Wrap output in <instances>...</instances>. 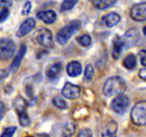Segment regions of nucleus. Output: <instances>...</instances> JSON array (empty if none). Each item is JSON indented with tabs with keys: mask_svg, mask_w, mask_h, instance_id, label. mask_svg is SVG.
Returning a JSON list of instances; mask_svg holds the SVG:
<instances>
[{
	"mask_svg": "<svg viewBox=\"0 0 146 137\" xmlns=\"http://www.w3.org/2000/svg\"><path fill=\"white\" fill-rule=\"evenodd\" d=\"M140 31L137 28H132L128 29L124 33V35L121 37V40L123 42L124 48H130L136 45L140 40Z\"/></svg>",
	"mask_w": 146,
	"mask_h": 137,
	"instance_id": "obj_7",
	"label": "nucleus"
},
{
	"mask_svg": "<svg viewBox=\"0 0 146 137\" xmlns=\"http://www.w3.org/2000/svg\"><path fill=\"white\" fill-rule=\"evenodd\" d=\"M138 54H139V57H140L141 63L144 67H146V50H140Z\"/></svg>",
	"mask_w": 146,
	"mask_h": 137,
	"instance_id": "obj_31",
	"label": "nucleus"
},
{
	"mask_svg": "<svg viewBox=\"0 0 146 137\" xmlns=\"http://www.w3.org/2000/svg\"><path fill=\"white\" fill-rule=\"evenodd\" d=\"M76 133V125L73 122H68L65 124L62 130L63 137H72Z\"/></svg>",
	"mask_w": 146,
	"mask_h": 137,
	"instance_id": "obj_21",
	"label": "nucleus"
},
{
	"mask_svg": "<svg viewBox=\"0 0 146 137\" xmlns=\"http://www.w3.org/2000/svg\"><path fill=\"white\" fill-rule=\"evenodd\" d=\"M143 32H144V34L146 36V25L144 27V28H143Z\"/></svg>",
	"mask_w": 146,
	"mask_h": 137,
	"instance_id": "obj_35",
	"label": "nucleus"
},
{
	"mask_svg": "<svg viewBox=\"0 0 146 137\" xmlns=\"http://www.w3.org/2000/svg\"><path fill=\"white\" fill-rule=\"evenodd\" d=\"M36 21L33 18H28L21 24L19 29L16 32V36L18 37H23L35 28Z\"/></svg>",
	"mask_w": 146,
	"mask_h": 137,
	"instance_id": "obj_11",
	"label": "nucleus"
},
{
	"mask_svg": "<svg viewBox=\"0 0 146 137\" xmlns=\"http://www.w3.org/2000/svg\"><path fill=\"white\" fill-rule=\"evenodd\" d=\"M78 0H64L61 5L60 11H66L72 9L74 6L77 3Z\"/></svg>",
	"mask_w": 146,
	"mask_h": 137,
	"instance_id": "obj_26",
	"label": "nucleus"
},
{
	"mask_svg": "<svg viewBox=\"0 0 146 137\" xmlns=\"http://www.w3.org/2000/svg\"><path fill=\"white\" fill-rule=\"evenodd\" d=\"M127 89L125 80L120 76H112L105 82L102 92L106 97L123 94Z\"/></svg>",
	"mask_w": 146,
	"mask_h": 137,
	"instance_id": "obj_1",
	"label": "nucleus"
},
{
	"mask_svg": "<svg viewBox=\"0 0 146 137\" xmlns=\"http://www.w3.org/2000/svg\"><path fill=\"white\" fill-rule=\"evenodd\" d=\"M123 49H124V46H123V42L121 40V37L115 36L114 40H113V46H112V50H111L112 58L115 60H117L119 58Z\"/></svg>",
	"mask_w": 146,
	"mask_h": 137,
	"instance_id": "obj_16",
	"label": "nucleus"
},
{
	"mask_svg": "<svg viewBox=\"0 0 146 137\" xmlns=\"http://www.w3.org/2000/svg\"><path fill=\"white\" fill-rule=\"evenodd\" d=\"M130 16L133 21L143 22L146 21V2L136 3L131 9Z\"/></svg>",
	"mask_w": 146,
	"mask_h": 137,
	"instance_id": "obj_9",
	"label": "nucleus"
},
{
	"mask_svg": "<svg viewBox=\"0 0 146 137\" xmlns=\"http://www.w3.org/2000/svg\"><path fill=\"white\" fill-rule=\"evenodd\" d=\"M118 131V123L115 120H111L107 122L102 132L101 137H117L116 133Z\"/></svg>",
	"mask_w": 146,
	"mask_h": 137,
	"instance_id": "obj_15",
	"label": "nucleus"
},
{
	"mask_svg": "<svg viewBox=\"0 0 146 137\" xmlns=\"http://www.w3.org/2000/svg\"><path fill=\"white\" fill-rule=\"evenodd\" d=\"M76 42H77L79 45L83 46V47L89 46V45L91 44V42H92L91 37L88 34H82V35L76 37Z\"/></svg>",
	"mask_w": 146,
	"mask_h": 137,
	"instance_id": "obj_24",
	"label": "nucleus"
},
{
	"mask_svg": "<svg viewBox=\"0 0 146 137\" xmlns=\"http://www.w3.org/2000/svg\"><path fill=\"white\" fill-rule=\"evenodd\" d=\"M6 107L3 101H0V122L2 121V119L3 118V117L5 115Z\"/></svg>",
	"mask_w": 146,
	"mask_h": 137,
	"instance_id": "obj_32",
	"label": "nucleus"
},
{
	"mask_svg": "<svg viewBox=\"0 0 146 137\" xmlns=\"http://www.w3.org/2000/svg\"><path fill=\"white\" fill-rule=\"evenodd\" d=\"M62 95L65 98L70 100H76L80 97V88L78 85L70 82H66L62 89Z\"/></svg>",
	"mask_w": 146,
	"mask_h": 137,
	"instance_id": "obj_8",
	"label": "nucleus"
},
{
	"mask_svg": "<svg viewBox=\"0 0 146 137\" xmlns=\"http://www.w3.org/2000/svg\"><path fill=\"white\" fill-rule=\"evenodd\" d=\"M16 130H17V127L15 126H7L1 133L0 137H13L15 133H16Z\"/></svg>",
	"mask_w": 146,
	"mask_h": 137,
	"instance_id": "obj_27",
	"label": "nucleus"
},
{
	"mask_svg": "<svg viewBox=\"0 0 146 137\" xmlns=\"http://www.w3.org/2000/svg\"><path fill=\"white\" fill-rule=\"evenodd\" d=\"M36 16L38 20L42 21L46 24H51L54 22H55L56 19H57L56 13L52 10L39 11L36 14Z\"/></svg>",
	"mask_w": 146,
	"mask_h": 137,
	"instance_id": "obj_14",
	"label": "nucleus"
},
{
	"mask_svg": "<svg viewBox=\"0 0 146 137\" xmlns=\"http://www.w3.org/2000/svg\"><path fill=\"white\" fill-rule=\"evenodd\" d=\"M31 2H30V1H27L26 3H25V6H24V7H23V9H22L21 14H22L23 16H27V15H29V14L30 13V11H31Z\"/></svg>",
	"mask_w": 146,
	"mask_h": 137,
	"instance_id": "obj_30",
	"label": "nucleus"
},
{
	"mask_svg": "<svg viewBox=\"0 0 146 137\" xmlns=\"http://www.w3.org/2000/svg\"><path fill=\"white\" fill-rule=\"evenodd\" d=\"M81 28V22L80 21H73L68 25L62 28L56 34V40L58 44L65 45L72 37L73 34Z\"/></svg>",
	"mask_w": 146,
	"mask_h": 137,
	"instance_id": "obj_2",
	"label": "nucleus"
},
{
	"mask_svg": "<svg viewBox=\"0 0 146 137\" xmlns=\"http://www.w3.org/2000/svg\"><path fill=\"white\" fill-rule=\"evenodd\" d=\"M52 102L54 105L55 107H57L58 109L59 110H66L68 108V105H67V102L65 101V100L63 99L62 97L60 96H55L54 98H53Z\"/></svg>",
	"mask_w": 146,
	"mask_h": 137,
	"instance_id": "obj_23",
	"label": "nucleus"
},
{
	"mask_svg": "<svg viewBox=\"0 0 146 137\" xmlns=\"http://www.w3.org/2000/svg\"><path fill=\"white\" fill-rule=\"evenodd\" d=\"M25 137H33V136H29H29H25Z\"/></svg>",
	"mask_w": 146,
	"mask_h": 137,
	"instance_id": "obj_37",
	"label": "nucleus"
},
{
	"mask_svg": "<svg viewBox=\"0 0 146 137\" xmlns=\"http://www.w3.org/2000/svg\"><path fill=\"white\" fill-rule=\"evenodd\" d=\"M5 75H7V73H6V72L4 73L3 71H0V81L3 79L4 77H6Z\"/></svg>",
	"mask_w": 146,
	"mask_h": 137,
	"instance_id": "obj_34",
	"label": "nucleus"
},
{
	"mask_svg": "<svg viewBox=\"0 0 146 137\" xmlns=\"http://www.w3.org/2000/svg\"><path fill=\"white\" fill-rule=\"evenodd\" d=\"M92 3L98 9L105 10L115 5L116 0H92Z\"/></svg>",
	"mask_w": 146,
	"mask_h": 137,
	"instance_id": "obj_19",
	"label": "nucleus"
},
{
	"mask_svg": "<svg viewBox=\"0 0 146 137\" xmlns=\"http://www.w3.org/2000/svg\"><path fill=\"white\" fill-rule=\"evenodd\" d=\"M36 42L44 47L51 49L54 47L52 32L47 28H40L35 34Z\"/></svg>",
	"mask_w": 146,
	"mask_h": 137,
	"instance_id": "obj_6",
	"label": "nucleus"
},
{
	"mask_svg": "<svg viewBox=\"0 0 146 137\" xmlns=\"http://www.w3.org/2000/svg\"><path fill=\"white\" fill-rule=\"evenodd\" d=\"M139 76H140L141 79L146 81V68H142L141 71H139Z\"/></svg>",
	"mask_w": 146,
	"mask_h": 137,
	"instance_id": "obj_33",
	"label": "nucleus"
},
{
	"mask_svg": "<svg viewBox=\"0 0 146 137\" xmlns=\"http://www.w3.org/2000/svg\"><path fill=\"white\" fill-rule=\"evenodd\" d=\"M120 20H121V17L119 14L115 12H109L102 17L100 23L103 26L112 28L115 26L116 24H118L119 23Z\"/></svg>",
	"mask_w": 146,
	"mask_h": 137,
	"instance_id": "obj_12",
	"label": "nucleus"
},
{
	"mask_svg": "<svg viewBox=\"0 0 146 137\" xmlns=\"http://www.w3.org/2000/svg\"><path fill=\"white\" fill-rule=\"evenodd\" d=\"M63 71V64L59 61L50 63L46 69V75L50 80H56Z\"/></svg>",
	"mask_w": 146,
	"mask_h": 137,
	"instance_id": "obj_10",
	"label": "nucleus"
},
{
	"mask_svg": "<svg viewBox=\"0 0 146 137\" xmlns=\"http://www.w3.org/2000/svg\"><path fill=\"white\" fill-rule=\"evenodd\" d=\"M131 119L136 126H146V101H138L132 107Z\"/></svg>",
	"mask_w": 146,
	"mask_h": 137,
	"instance_id": "obj_3",
	"label": "nucleus"
},
{
	"mask_svg": "<svg viewBox=\"0 0 146 137\" xmlns=\"http://www.w3.org/2000/svg\"><path fill=\"white\" fill-rule=\"evenodd\" d=\"M77 137H93V132L90 128L85 127L80 130Z\"/></svg>",
	"mask_w": 146,
	"mask_h": 137,
	"instance_id": "obj_29",
	"label": "nucleus"
},
{
	"mask_svg": "<svg viewBox=\"0 0 146 137\" xmlns=\"http://www.w3.org/2000/svg\"><path fill=\"white\" fill-rule=\"evenodd\" d=\"M123 65L127 70H133L136 66V56L132 54H128L123 60Z\"/></svg>",
	"mask_w": 146,
	"mask_h": 137,
	"instance_id": "obj_20",
	"label": "nucleus"
},
{
	"mask_svg": "<svg viewBox=\"0 0 146 137\" xmlns=\"http://www.w3.org/2000/svg\"><path fill=\"white\" fill-rule=\"evenodd\" d=\"M94 75V68L92 64H88L84 71L83 80L84 83L89 84L92 81Z\"/></svg>",
	"mask_w": 146,
	"mask_h": 137,
	"instance_id": "obj_22",
	"label": "nucleus"
},
{
	"mask_svg": "<svg viewBox=\"0 0 146 137\" xmlns=\"http://www.w3.org/2000/svg\"><path fill=\"white\" fill-rule=\"evenodd\" d=\"M67 72L71 77H77L82 72L81 64L78 61H72L67 66Z\"/></svg>",
	"mask_w": 146,
	"mask_h": 137,
	"instance_id": "obj_17",
	"label": "nucleus"
},
{
	"mask_svg": "<svg viewBox=\"0 0 146 137\" xmlns=\"http://www.w3.org/2000/svg\"><path fill=\"white\" fill-rule=\"evenodd\" d=\"M27 51V46L25 45H21V47L19 49L18 52L16 54V57L14 58L12 63L10 66V72L11 73H15L16 71L19 69L21 66V61L23 60V58L25 57V54Z\"/></svg>",
	"mask_w": 146,
	"mask_h": 137,
	"instance_id": "obj_13",
	"label": "nucleus"
},
{
	"mask_svg": "<svg viewBox=\"0 0 146 137\" xmlns=\"http://www.w3.org/2000/svg\"><path fill=\"white\" fill-rule=\"evenodd\" d=\"M13 105H14L15 110H16L18 114H21L27 112V107H28L29 104H28L27 101L23 97H21V96L16 97L14 100Z\"/></svg>",
	"mask_w": 146,
	"mask_h": 137,
	"instance_id": "obj_18",
	"label": "nucleus"
},
{
	"mask_svg": "<svg viewBox=\"0 0 146 137\" xmlns=\"http://www.w3.org/2000/svg\"><path fill=\"white\" fill-rule=\"evenodd\" d=\"M1 2H2V3H7V0H1Z\"/></svg>",
	"mask_w": 146,
	"mask_h": 137,
	"instance_id": "obj_36",
	"label": "nucleus"
},
{
	"mask_svg": "<svg viewBox=\"0 0 146 137\" xmlns=\"http://www.w3.org/2000/svg\"><path fill=\"white\" fill-rule=\"evenodd\" d=\"M42 137H49V136H42Z\"/></svg>",
	"mask_w": 146,
	"mask_h": 137,
	"instance_id": "obj_38",
	"label": "nucleus"
},
{
	"mask_svg": "<svg viewBox=\"0 0 146 137\" xmlns=\"http://www.w3.org/2000/svg\"><path fill=\"white\" fill-rule=\"evenodd\" d=\"M18 118H19V122L22 126L26 127V126H29L31 124V119H30V118H29L27 112L21 114H18Z\"/></svg>",
	"mask_w": 146,
	"mask_h": 137,
	"instance_id": "obj_25",
	"label": "nucleus"
},
{
	"mask_svg": "<svg viewBox=\"0 0 146 137\" xmlns=\"http://www.w3.org/2000/svg\"><path fill=\"white\" fill-rule=\"evenodd\" d=\"M129 106V99L123 94L118 95L113 99L110 104L112 111L117 114H123Z\"/></svg>",
	"mask_w": 146,
	"mask_h": 137,
	"instance_id": "obj_5",
	"label": "nucleus"
},
{
	"mask_svg": "<svg viewBox=\"0 0 146 137\" xmlns=\"http://www.w3.org/2000/svg\"><path fill=\"white\" fill-rule=\"evenodd\" d=\"M16 50V44L10 38L0 40V60L7 61L11 58Z\"/></svg>",
	"mask_w": 146,
	"mask_h": 137,
	"instance_id": "obj_4",
	"label": "nucleus"
},
{
	"mask_svg": "<svg viewBox=\"0 0 146 137\" xmlns=\"http://www.w3.org/2000/svg\"><path fill=\"white\" fill-rule=\"evenodd\" d=\"M9 13V9L7 7H0V23L4 22L8 18Z\"/></svg>",
	"mask_w": 146,
	"mask_h": 137,
	"instance_id": "obj_28",
	"label": "nucleus"
}]
</instances>
